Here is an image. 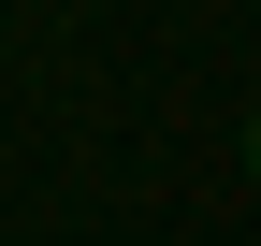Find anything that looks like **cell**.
Instances as JSON below:
<instances>
[{"mask_svg": "<svg viewBox=\"0 0 261 246\" xmlns=\"http://www.w3.org/2000/svg\"><path fill=\"white\" fill-rule=\"evenodd\" d=\"M247 174H261V102H247Z\"/></svg>", "mask_w": 261, "mask_h": 246, "instance_id": "1", "label": "cell"}]
</instances>
